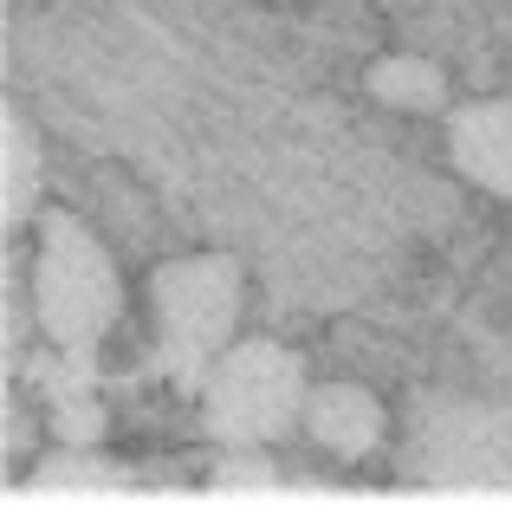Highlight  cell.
Returning <instances> with one entry per match:
<instances>
[{"label":"cell","mask_w":512,"mask_h":506,"mask_svg":"<svg viewBox=\"0 0 512 506\" xmlns=\"http://www.w3.org/2000/svg\"><path fill=\"white\" fill-rule=\"evenodd\" d=\"M124 318V273H117L111 247L65 208L39 215L33 241V325L72 370H98L104 338Z\"/></svg>","instance_id":"6da1fadb"},{"label":"cell","mask_w":512,"mask_h":506,"mask_svg":"<svg viewBox=\"0 0 512 506\" xmlns=\"http://www.w3.org/2000/svg\"><path fill=\"white\" fill-rule=\"evenodd\" d=\"M305 364L279 338H234L201 383V429L221 448H273L305 435Z\"/></svg>","instance_id":"7a4b0ae2"},{"label":"cell","mask_w":512,"mask_h":506,"mask_svg":"<svg viewBox=\"0 0 512 506\" xmlns=\"http://www.w3.org/2000/svg\"><path fill=\"white\" fill-rule=\"evenodd\" d=\"M150 305H156V364L182 390L201 396L208 370L240 331V266L227 253H188L150 273Z\"/></svg>","instance_id":"3957f363"},{"label":"cell","mask_w":512,"mask_h":506,"mask_svg":"<svg viewBox=\"0 0 512 506\" xmlns=\"http://www.w3.org/2000/svg\"><path fill=\"white\" fill-rule=\"evenodd\" d=\"M448 156L474 189L512 202V98H474L448 111Z\"/></svg>","instance_id":"277c9868"},{"label":"cell","mask_w":512,"mask_h":506,"mask_svg":"<svg viewBox=\"0 0 512 506\" xmlns=\"http://www.w3.org/2000/svg\"><path fill=\"white\" fill-rule=\"evenodd\" d=\"M383 429H389V416L363 383L338 377V383H312V396H305V435L338 461H363L383 442Z\"/></svg>","instance_id":"5b68a950"},{"label":"cell","mask_w":512,"mask_h":506,"mask_svg":"<svg viewBox=\"0 0 512 506\" xmlns=\"http://www.w3.org/2000/svg\"><path fill=\"white\" fill-rule=\"evenodd\" d=\"M20 494H33V500H137L143 481L130 468H117V461H104L98 448L65 442L59 455L33 461V474H26Z\"/></svg>","instance_id":"8992f818"},{"label":"cell","mask_w":512,"mask_h":506,"mask_svg":"<svg viewBox=\"0 0 512 506\" xmlns=\"http://www.w3.org/2000/svg\"><path fill=\"white\" fill-rule=\"evenodd\" d=\"M46 156H39V137L20 111L0 117V215H7V234H26L39 208V182H46Z\"/></svg>","instance_id":"52a82bcc"},{"label":"cell","mask_w":512,"mask_h":506,"mask_svg":"<svg viewBox=\"0 0 512 506\" xmlns=\"http://www.w3.org/2000/svg\"><path fill=\"white\" fill-rule=\"evenodd\" d=\"M370 98L435 117V111H448V78H441V65L415 59V52H389V59L370 65Z\"/></svg>","instance_id":"ba28073f"},{"label":"cell","mask_w":512,"mask_h":506,"mask_svg":"<svg viewBox=\"0 0 512 506\" xmlns=\"http://www.w3.org/2000/svg\"><path fill=\"white\" fill-rule=\"evenodd\" d=\"M208 494H221V500H286L292 494V481L279 468H266L260 461V448H227V461L214 468V487Z\"/></svg>","instance_id":"9c48e42d"}]
</instances>
